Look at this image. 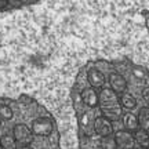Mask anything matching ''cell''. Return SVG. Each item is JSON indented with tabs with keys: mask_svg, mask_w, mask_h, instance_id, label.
Segmentation results:
<instances>
[{
	"mask_svg": "<svg viewBox=\"0 0 149 149\" xmlns=\"http://www.w3.org/2000/svg\"><path fill=\"white\" fill-rule=\"evenodd\" d=\"M120 120H122V123H123V127L126 128V130H128V131H131V133H134V131L139 127L137 115L133 113V111L123 112L122 119H120Z\"/></svg>",
	"mask_w": 149,
	"mask_h": 149,
	"instance_id": "obj_10",
	"label": "cell"
},
{
	"mask_svg": "<svg viewBox=\"0 0 149 149\" xmlns=\"http://www.w3.org/2000/svg\"><path fill=\"white\" fill-rule=\"evenodd\" d=\"M0 145H1L3 149H17V145L18 144H17V141L13 134L6 133L0 137Z\"/></svg>",
	"mask_w": 149,
	"mask_h": 149,
	"instance_id": "obj_13",
	"label": "cell"
},
{
	"mask_svg": "<svg viewBox=\"0 0 149 149\" xmlns=\"http://www.w3.org/2000/svg\"><path fill=\"white\" fill-rule=\"evenodd\" d=\"M134 149H148V148H144V146H138V145H135V148Z\"/></svg>",
	"mask_w": 149,
	"mask_h": 149,
	"instance_id": "obj_20",
	"label": "cell"
},
{
	"mask_svg": "<svg viewBox=\"0 0 149 149\" xmlns=\"http://www.w3.org/2000/svg\"><path fill=\"white\" fill-rule=\"evenodd\" d=\"M93 130H94V134H97L98 137H107V135H112L113 134L112 122L109 119H107L105 116H98L94 119Z\"/></svg>",
	"mask_w": 149,
	"mask_h": 149,
	"instance_id": "obj_5",
	"label": "cell"
},
{
	"mask_svg": "<svg viewBox=\"0 0 149 149\" xmlns=\"http://www.w3.org/2000/svg\"><path fill=\"white\" fill-rule=\"evenodd\" d=\"M119 102L122 105L123 111H134V109L138 108L137 98L131 93H128L127 90L124 91V93H122V94H119Z\"/></svg>",
	"mask_w": 149,
	"mask_h": 149,
	"instance_id": "obj_9",
	"label": "cell"
},
{
	"mask_svg": "<svg viewBox=\"0 0 149 149\" xmlns=\"http://www.w3.org/2000/svg\"><path fill=\"white\" fill-rule=\"evenodd\" d=\"M8 3H10L8 0H0V10H4L6 7L8 6Z\"/></svg>",
	"mask_w": 149,
	"mask_h": 149,
	"instance_id": "obj_18",
	"label": "cell"
},
{
	"mask_svg": "<svg viewBox=\"0 0 149 149\" xmlns=\"http://www.w3.org/2000/svg\"><path fill=\"white\" fill-rule=\"evenodd\" d=\"M0 149H3V148H1V145H0Z\"/></svg>",
	"mask_w": 149,
	"mask_h": 149,
	"instance_id": "obj_23",
	"label": "cell"
},
{
	"mask_svg": "<svg viewBox=\"0 0 149 149\" xmlns=\"http://www.w3.org/2000/svg\"><path fill=\"white\" fill-rule=\"evenodd\" d=\"M80 97H81V101H83V104H84L86 107L97 108L100 105V95L97 93V88L91 87V86L81 91Z\"/></svg>",
	"mask_w": 149,
	"mask_h": 149,
	"instance_id": "obj_7",
	"label": "cell"
},
{
	"mask_svg": "<svg viewBox=\"0 0 149 149\" xmlns=\"http://www.w3.org/2000/svg\"><path fill=\"white\" fill-rule=\"evenodd\" d=\"M90 116H91L90 113H83L79 119L80 130L84 133V135H91V134L94 133V130H93V123H94V120L91 122Z\"/></svg>",
	"mask_w": 149,
	"mask_h": 149,
	"instance_id": "obj_11",
	"label": "cell"
},
{
	"mask_svg": "<svg viewBox=\"0 0 149 149\" xmlns=\"http://www.w3.org/2000/svg\"><path fill=\"white\" fill-rule=\"evenodd\" d=\"M113 137L116 139V144L119 149H134L135 148V139H134V134L131 131H128L126 128L123 130H117L113 134Z\"/></svg>",
	"mask_w": 149,
	"mask_h": 149,
	"instance_id": "obj_4",
	"label": "cell"
},
{
	"mask_svg": "<svg viewBox=\"0 0 149 149\" xmlns=\"http://www.w3.org/2000/svg\"><path fill=\"white\" fill-rule=\"evenodd\" d=\"M108 81H109L111 88L115 91L116 94L124 93L128 87V83H127V80H126V77H124L122 73H117V72H112V73L109 74V77H108Z\"/></svg>",
	"mask_w": 149,
	"mask_h": 149,
	"instance_id": "obj_6",
	"label": "cell"
},
{
	"mask_svg": "<svg viewBox=\"0 0 149 149\" xmlns=\"http://www.w3.org/2000/svg\"><path fill=\"white\" fill-rule=\"evenodd\" d=\"M133 74H134L135 79L141 80V81H145V80L148 79V72H146L144 68H141V66H134L133 68Z\"/></svg>",
	"mask_w": 149,
	"mask_h": 149,
	"instance_id": "obj_16",
	"label": "cell"
},
{
	"mask_svg": "<svg viewBox=\"0 0 149 149\" xmlns=\"http://www.w3.org/2000/svg\"><path fill=\"white\" fill-rule=\"evenodd\" d=\"M87 80H88L91 87H94V88H102L104 84H105V81H107L104 73L100 69H97V68H90L88 69V72H87Z\"/></svg>",
	"mask_w": 149,
	"mask_h": 149,
	"instance_id": "obj_8",
	"label": "cell"
},
{
	"mask_svg": "<svg viewBox=\"0 0 149 149\" xmlns=\"http://www.w3.org/2000/svg\"><path fill=\"white\" fill-rule=\"evenodd\" d=\"M0 124H1V120H0Z\"/></svg>",
	"mask_w": 149,
	"mask_h": 149,
	"instance_id": "obj_24",
	"label": "cell"
},
{
	"mask_svg": "<svg viewBox=\"0 0 149 149\" xmlns=\"http://www.w3.org/2000/svg\"><path fill=\"white\" fill-rule=\"evenodd\" d=\"M141 97H142V100H144V104H146L149 107V86H145L144 88H142Z\"/></svg>",
	"mask_w": 149,
	"mask_h": 149,
	"instance_id": "obj_17",
	"label": "cell"
},
{
	"mask_svg": "<svg viewBox=\"0 0 149 149\" xmlns=\"http://www.w3.org/2000/svg\"><path fill=\"white\" fill-rule=\"evenodd\" d=\"M148 26H149V18H148Z\"/></svg>",
	"mask_w": 149,
	"mask_h": 149,
	"instance_id": "obj_22",
	"label": "cell"
},
{
	"mask_svg": "<svg viewBox=\"0 0 149 149\" xmlns=\"http://www.w3.org/2000/svg\"><path fill=\"white\" fill-rule=\"evenodd\" d=\"M100 148L101 149H119L113 134L112 135H107V137H101V139H100Z\"/></svg>",
	"mask_w": 149,
	"mask_h": 149,
	"instance_id": "obj_14",
	"label": "cell"
},
{
	"mask_svg": "<svg viewBox=\"0 0 149 149\" xmlns=\"http://www.w3.org/2000/svg\"><path fill=\"white\" fill-rule=\"evenodd\" d=\"M133 134H134V139H135V144L138 145V146L149 148V133H146L144 128L138 127Z\"/></svg>",
	"mask_w": 149,
	"mask_h": 149,
	"instance_id": "obj_12",
	"label": "cell"
},
{
	"mask_svg": "<svg viewBox=\"0 0 149 149\" xmlns=\"http://www.w3.org/2000/svg\"><path fill=\"white\" fill-rule=\"evenodd\" d=\"M18 149H33V148L31 146V145H25V146H19Z\"/></svg>",
	"mask_w": 149,
	"mask_h": 149,
	"instance_id": "obj_19",
	"label": "cell"
},
{
	"mask_svg": "<svg viewBox=\"0 0 149 149\" xmlns=\"http://www.w3.org/2000/svg\"><path fill=\"white\" fill-rule=\"evenodd\" d=\"M8 1H18V0H8Z\"/></svg>",
	"mask_w": 149,
	"mask_h": 149,
	"instance_id": "obj_21",
	"label": "cell"
},
{
	"mask_svg": "<svg viewBox=\"0 0 149 149\" xmlns=\"http://www.w3.org/2000/svg\"><path fill=\"white\" fill-rule=\"evenodd\" d=\"M148 149H149V148H148Z\"/></svg>",
	"mask_w": 149,
	"mask_h": 149,
	"instance_id": "obj_26",
	"label": "cell"
},
{
	"mask_svg": "<svg viewBox=\"0 0 149 149\" xmlns=\"http://www.w3.org/2000/svg\"><path fill=\"white\" fill-rule=\"evenodd\" d=\"M14 116V113H13V109H11L10 105H7V104H0V120L1 122H8L11 120Z\"/></svg>",
	"mask_w": 149,
	"mask_h": 149,
	"instance_id": "obj_15",
	"label": "cell"
},
{
	"mask_svg": "<svg viewBox=\"0 0 149 149\" xmlns=\"http://www.w3.org/2000/svg\"><path fill=\"white\" fill-rule=\"evenodd\" d=\"M31 130H32L33 135H37V137H47L53 133L54 130V123L50 117L42 116L37 117L32 122V126H31Z\"/></svg>",
	"mask_w": 149,
	"mask_h": 149,
	"instance_id": "obj_2",
	"label": "cell"
},
{
	"mask_svg": "<svg viewBox=\"0 0 149 149\" xmlns=\"http://www.w3.org/2000/svg\"><path fill=\"white\" fill-rule=\"evenodd\" d=\"M43 149H47V148H43Z\"/></svg>",
	"mask_w": 149,
	"mask_h": 149,
	"instance_id": "obj_25",
	"label": "cell"
},
{
	"mask_svg": "<svg viewBox=\"0 0 149 149\" xmlns=\"http://www.w3.org/2000/svg\"><path fill=\"white\" fill-rule=\"evenodd\" d=\"M100 95V109L102 116L109 119L112 123L122 119L123 108L119 102V94H116L111 87H102L98 93Z\"/></svg>",
	"mask_w": 149,
	"mask_h": 149,
	"instance_id": "obj_1",
	"label": "cell"
},
{
	"mask_svg": "<svg viewBox=\"0 0 149 149\" xmlns=\"http://www.w3.org/2000/svg\"><path fill=\"white\" fill-rule=\"evenodd\" d=\"M13 135L15 138L17 144L19 146H25V145H31L33 142V133L31 127H28L26 124H15L13 128Z\"/></svg>",
	"mask_w": 149,
	"mask_h": 149,
	"instance_id": "obj_3",
	"label": "cell"
}]
</instances>
